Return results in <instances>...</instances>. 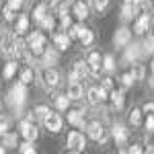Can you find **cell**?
I'll return each instance as SVG.
<instances>
[{
  "mask_svg": "<svg viewBox=\"0 0 154 154\" xmlns=\"http://www.w3.org/2000/svg\"><path fill=\"white\" fill-rule=\"evenodd\" d=\"M27 48L31 49V54H35V56L45 54V39H43V35L39 31L31 33V35L27 37Z\"/></svg>",
  "mask_w": 154,
  "mask_h": 154,
  "instance_id": "1",
  "label": "cell"
},
{
  "mask_svg": "<svg viewBox=\"0 0 154 154\" xmlns=\"http://www.w3.org/2000/svg\"><path fill=\"white\" fill-rule=\"evenodd\" d=\"M25 86H27L25 82H19V84L12 86L11 95H8V103H11V105L21 107L25 103V99H27V88H25Z\"/></svg>",
  "mask_w": 154,
  "mask_h": 154,
  "instance_id": "2",
  "label": "cell"
},
{
  "mask_svg": "<svg viewBox=\"0 0 154 154\" xmlns=\"http://www.w3.org/2000/svg\"><path fill=\"white\" fill-rule=\"evenodd\" d=\"M86 131H88V136L93 138V140H97V142H101V144H105L107 142V130L99 123V121H91L88 125H86Z\"/></svg>",
  "mask_w": 154,
  "mask_h": 154,
  "instance_id": "3",
  "label": "cell"
},
{
  "mask_svg": "<svg viewBox=\"0 0 154 154\" xmlns=\"http://www.w3.org/2000/svg\"><path fill=\"white\" fill-rule=\"evenodd\" d=\"M19 131H21V136H23L25 140H37V125L31 121V119H25L21 121V125H19Z\"/></svg>",
  "mask_w": 154,
  "mask_h": 154,
  "instance_id": "4",
  "label": "cell"
},
{
  "mask_svg": "<svg viewBox=\"0 0 154 154\" xmlns=\"http://www.w3.org/2000/svg\"><path fill=\"white\" fill-rule=\"evenodd\" d=\"M66 144H68V150H70V152H80L84 148V136L80 131H70Z\"/></svg>",
  "mask_w": 154,
  "mask_h": 154,
  "instance_id": "5",
  "label": "cell"
},
{
  "mask_svg": "<svg viewBox=\"0 0 154 154\" xmlns=\"http://www.w3.org/2000/svg\"><path fill=\"white\" fill-rule=\"evenodd\" d=\"M86 66H88V70L93 76H99L101 74V68H103V64H101V54L99 51H91L88 56H86Z\"/></svg>",
  "mask_w": 154,
  "mask_h": 154,
  "instance_id": "6",
  "label": "cell"
},
{
  "mask_svg": "<svg viewBox=\"0 0 154 154\" xmlns=\"http://www.w3.org/2000/svg\"><path fill=\"white\" fill-rule=\"evenodd\" d=\"M0 48L4 56H17V49H14V37L11 33H2L0 35Z\"/></svg>",
  "mask_w": 154,
  "mask_h": 154,
  "instance_id": "7",
  "label": "cell"
},
{
  "mask_svg": "<svg viewBox=\"0 0 154 154\" xmlns=\"http://www.w3.org/2000/svg\"><path fill=\"white\" fill-rule=\"evenodd\" d=\"M43 123H45V128H48L51 134H58V131L62 130V117H60L58 113H51V111H49L48 115H45V119H43Z\"/></svg>",
  "mask_w": 154,
  "mask_h": 154,
  "instance_id": "8",
  "label": "cell"
},
{
  "mask_svg": "<svg viewBox=\"0 0 154 154\" xmlns=\"http://www.w3.org/2000/svg\"><path fill=\"white\" fill-rule=\"evenodd\" d=\"M41 78H43L45 88H56V86L60 84V74L56 70H51V68H45L43 74H41Z\"/></svg>",
  "mask_w": 154,
  "mask_h": 154,
  "instance_id": "9",
  "label": "cell"
},
{
  "mask_svg": "<svg viewBox=\"0 0 154 154\" xmlns=\"http://www.w3.org/2000/svg\"><path fill=\"white\" fill-rule=\"evenodd\" d=\"M86 95H88V103L91 105H99V103H103L107 99V88H103V86L101 88H88Z\"/></svg>",
  "mask_w": 154,
  "mask_h": 154,
  "instance_id": "10",
  "label": "cell"
},
{
  "mask_svg": "<svg viewBox=\"0 0 154 154\" xmlns=\"http://www.w3.org/2000/svg\"><path fill=\"white\" fill-rule=\"evenodd\" d=\"M148 27H150V17L142 12L138 19H136V23H134V33H138V35H144L146 31H148Z\"/></svg>",
  "mask_w": 154,
  "mask_h": 154,
  "instance_id": "11",
  "label": "cell"
},
{
  "mask_svg": "<svg viewBox=\"0 0 154 154\" xmlns=\"http://www.w3.org/2000/svg\"><path fill=\"white\" fill-rule=\"evenodd\" d=\"M131 39V31L130 29H125V27H121V29H117V33H115V37H113V41H115V45L117 48H121V45H128Z\"/></svg>",
  "mask_w": 154,
  "mask_h": 154,
  "instance_id": "12",
  "label": "cell"
},
{
  "mask_svg": "<svg viewBox=\"0 0 154 154\" xmlns=\"http://www.w3.org/2000/svg\"><path fill=\"white\" fill-rule=\"evenodd\" d=\"M68 121H70L72 125H76V128H82L84 125V111L82 109H72V111H68Z\"/></svg>",
  "mask_w": 154,
  "mask_h": 154,
  "instance_id": "13",
  "label": "cell"
},
{
  "mask_svg": "<svg viewBox=\"0 0 154 154\" xmlns=\"http://www.w3.org/2000/svg\"><path fill=\"white\" fill-rule=\"evenodd\" d=\"M54 43H56L58 49L64 51V49L70 48V35H68V33H56V35H54Z\"/></svg>",
  "mask_w": 154,
  "mask_h": 154,
  "instance_id": "14",
  "label": "cell"
},
{
  "mask_svg": "<svg viewBox=\"0 0 154 154\" xmlns=\"http://www.w3.org/2000/svg\"><path fill=\"white\" fill-rule=\"evenodd\" d=\"M68 95H70L72 101H78V99H82V86L78 80H72L70 86H68Z\"/></svg>",
  "mask_w": 154,
  "mask_h": 154,
  "instance_id": "15",
  "label": "cell"
},
{
  "mask_svg": "<svg viewBox=\"0 0 154 154\" xmlns=\"http://www.w3.org/2000/svg\"><path fill=\"white\" fill-rule=\"evenodd\" d=\"M74 74L78 76V80H84V78L91 74L88 66H86V62H76V64H74ZM91 76H93V74H91Z\"/></svg>",
  "mask_w": 154,
  "mask_h": 154,
  "instance_id": "16",
  "label": "cell"
},
{
  "mask_svg": "<svg viewBox=\"0 0 154 154\" xmlns=\"http://www.w3.org/2000/svg\"><path fill=\"white\" fill-rule=\"evenodd\" d=\"M111 134H113V140L117 144H123L128 140V130H125L123 125H115V128L111 130Z\"/></svg>",
  "mask_w": 154,
  "mask_h": 154,
  "instance_id": "17",
  "label": "cell"
},
{
  "mask_svg": "<svg viewBox=\"0 0 154 154\" xmlns=\"http://www.w3.org/2000/svg\"><path fill=\"white\" fill-rule=\"evenodd\" d=\"M27 29H29V17H27V14H19V21H17L14 31H17L19 35H23V33H27Z\"/></svg>",
  "mask_w": 154,
  "mask_h": 154,
  "instance_id": "18",
  "label": "cell"
},
{
  "mask_svg": "<svg viewBox=\"0 0 154 154\" xmlns=\"http://www.w3.org/2000/svg\"><path fill=\"white\" fill-rule=\"evenodd\" d=\"M74 14H76V19H80V21H84V19L88 17V4H82V2H76V4H74Z\"/></svg>",
  "mask_w": 154,
  "mask_h": 154,
  "instance_id": "19",
  "label": "cell"
},
{
  "mask_svg": "<svg viewBox=\"0 0 154 154\" xmlns=\"http://www.w3.org/2000/svg\"><path fill=\"white\" fill-rule=\"evenodd\" d=\"M78 39H80V43H82V45H91V43L95 41V35H93V31H91V29H84V27H82Z\"/></svg>",
  "mask_w": 154,
  "mask_h": 154,
  "instance_id": "20",
  "label": "cell"
},
{
  "mask_svg": "<svg viewBox=\"0 0 154 154\" xmlns=\"http://www.w3.org/2000/svg\"><path fill=\"white\" fill-rule=\"evenodd\" d=\"M134 14H136V8H134V4H123V8H121V21H131L134 19Z\"/></svg>",
  "mask_w": 154,
  "mask_h": 154,
  "instance_id": "21",
  "label": "cell"
},
{
  "mask_svg": "<svg viewBox=\"0 0 154 154\" xmlns=\"http://www.w3.org/2000/svg\"><path fill=\"white\" fill-rule=\"evenodd\" d=\"M140 54H142V51H140V45L134 43V45H130L128 51H125V60H128V62H134V60L140 58Z\"/></svg>",
  "mask_w": 154,
  "mask_h": 154,
  "instance_id": "22",
  "label": "cell"
},
{
  "mask_svg": "<svg viewBox=\"0 0 154 154\" xmlns=\"http://www.w3.org/2000/svg\"><path fill=\"white\" fill-rule=\"evenodd\" d=\"M111 103H113V107L121 109L123 107V91H111Z\"/></svg>",
  "mask_w": 154,
  "mask_h": 154,
  "instance_id": "23",
  "label": "cell"
},
{
  "mask_svg": "<svg viewBox=\"0 0 154 154\" xmlns=\"http://www.w3.org/2000/svg\"><path fill=\"white\" fill-rule=\"evenodd\" d=\"M68 105H70V95H68V93H66V95H60L58 99H56V107H58L60 111H66Z\"/></svg>",
  "mask_w": 154,
  "mask_h": 154,
  "instance_id": "24",
  "label": "cell"
},
{
  "mask_svg": "<svg viewBox=\"0 0 154 154\" xmlns=\"http://www.w3.org/2000/svg\"><path fill=\"white\" fill-rule=\"evenodd\" d=\"M58 17H60V23H62V29H66L68 31V27H70V14L66 12V8H60L58 11Z\"/></svg>",
  "mask_w": 154,
  "mask_h": 154,
  "instance_id": "25",
  "label": "cell"
},
{
  "mask_svg": "<svg viewBox=\"0 0 154 154\" xmlns=\"http://www.w3.org/2000/svg\"><path fill=\"white\" fill-rule=\"evenodd\" d=\"M45 12H48L45 4H37L35 11H33V19H35L37 23H41V21H43V17H45Z\"/></svg>",
  "mask_w": 154,
  "mask_h": 154,
  "instance_id": "26",
  "label": "cell"
},
{
  "mask_svg": "<svg viewBox=\"0 0 154 154\" xmlns=\"http://www.w3.org/2000/svg\"><path fill=\"white\" fill-rule=\"evenodd\" d=\"M140 121H142V111L140 109H131L130 111V123L131 125H140Z\"/></svg>",
  "mask_w": 154,
  "mask_h": 154,
  "instance_id": "27",
  "label": "cell"
},
{
  "mask_svg": "<svg viewBox=\"0 0 154 154\" xmlns=\"http://www.w3.org/2000/svg\"><path fill=\"white\" fill-rule=\"evenodd\" d=\"M39 25H41L45 31H51V29L56 27V21H54V17H51V14H45V17H43V21H41Z\"/></svg>",
  "mask_w": 154,
  "mask_h": 154,
  "instance_id": "28",
  "label": "cell"
},
{
  "mask_svg": "<svg viewBox=\"0 0 154 154\" xmlns=\"http://www.w3.org/2000/svg\"><path fill=\"white\" fill-rule=\"evenodd\" d=\"M19 150H21L23 154H35V146H33L31 140H25V142L19 146Z\"/></svg>",
  "mask_w": 154,
  "mask_h": 154,
  "instance_id": "29",
  "label": "cell"
},
{
  "mask_svg": "<svg viewBox=\"0 0 154 154\" xmlns=\"http://www.w3.org/2000/svg\"><path fill=\"white\" fill-rule=\"evenodd\" d=\"M115 68V60H113V56H105V60H103V70L111 72Z\"/></svg>",
  "mask_w": 154,
  "mask_h": 154,
  "instance_id": "30",
  "label": "cell"
},
{
  "mask_svg": "<svg viewBox=\"0 0 154 154\" xmlns=\"http://www.w3.org/2000/svg\"><path fill=\"white\" fill-rule=\"evenodd\" d=\"M134 80H136V78H134V72H125V74L121 76V84H123L125 88H128V86H131V84H134Z\"/></svg>",
  "mask_w": 154,
  "mask_h": 154,
  "instance_id": "31",
  "label": "cell"
},
{
  "mask_svg": "<svg viewBox=\"0 0 154 154\" xmlns=\"http://www.w3.org/2000/svg\"><path fill=\"white\" fill-rule=\"evenodd\" d=\"M144 51H146V54H154V35L146 37V41H144Z\"/></svg>",
  "mask_w": 154,
  "mask_h": 154,
  "instance_id": "32",
  "label": "cell"
},
{
  "mask_svg": "<svg viewBox=\"0 0 154 154\" xmlns=\"http://www.w3.org/2000/svg\"><path fill=\"white\" fill-rule=\"evenodd\" d=\"M14 72H17V64H14V62H8L6 68H4V78H11Z\"/></svg>",
  "mask_w": 154,
  "mask_h": 154,
  "instance_id": "33",
  "label": "cell"
},
{
  "mask_svg": "<svg viewBox=\"0 0 154 154\" xmlns=\"http://www.w3.org/2000/svg\"><path fill=\"white\" fill-rule=\"evenodd\" d=\"M43 58H45V64H51V62H56V60H58V54H56V51H51V49H45Z\"/></svg>",
  "mask_w": 154,
  "mask_h": 154,
  "instance_id": "34",
  "label": "cell"
},
{
  "mask_svg": "<svg viewBox=\"0 0 154 154\" xmlns=\"http://www.w3.org/2000/svg\"><path fill=\"white\" fill-rule=\"evenodd\" d=\"M131 72H134V78H136V80H142V78H144V68L140 66V64H136Z\"/></svg>",
  "mask_w": 154,
  "mask_h": 154,
  "instance_id": "35",
  "label": "cell"
},
{
  "mask_svg": "<svg viewBox=\"0 0 154 154\" xmlns=\"http://www.w3.org/2000/svg\"><path fill=\"white\" fill-rule=\"evenodd\" d=\"M31 80H33V72H31V70H29V68H27V70H25L23 74H21V82L29 84V82H31Z\"/></svg>",
  "mask_w": 154,
  "mask_h": 154,
  "instance_id": "36",
  "label": "cell"
},
{
  "mask_svg": "<svg viewBox=\"0 0 154 154\" xmlns=\"http://www.w3.org/2000/svg\"><path fill=\"white\" fill-rule=\"evenodd\" d=\"M48 113H49L48 107H37V109H35V117L37 119H45V115H48Z\"/></svg>",
  "mask_w": 154,
  "mask_h": 154,
  "instance_id": "37",
  "label": "cell"
},
{
  "mask_svg": "<svg viewBox=\"0 0 154 154\" xmlns=\"http://www.w3.org/2000/svg\"><path fill=\"white\" fill-rule=\"evenodd\" d=\"M107 2H109V0H93V4H95V8L99 12H103L107 8Z\"/></svg>",
  "mask_w": 154,
  "mask_h": 154,
  "instance_id": "38",
  "label": "cell"
},
{
  "mask_svg": "<svg viewBox=\"0 0 154 154\" xmlns=\"http://www.w3.org/2000/svg\"><path fill=\"white\" fill-rule=\"evenodd\" d=\"M6 130H8V119L0 115V136H4V134H6Z\"/></svg>",
  "mask_w": 154,
  "mask_h": 154,
  "instance_id": "39",
  "label": "cell"
},
{
  "mask_svg": "<svg viewBox=\"0 0 154 154\" xmlns=\"http://www.w3.org/2000/svg\"><path fill=\"white\" fill-rule=\"evenodd\" d=\"M146 130L152 134L154 131V113H148V119H146Z\"/></svg>",
  "mask_w": 154,
  "mask_h": 154,
  "instance_id": "40",
  "label": "cell"
},
{
  "mask_svg": "<svg viewBox=\"0 0 154 154\" xmlns=\"http://www.w3.org/2000/svg\"><path fill=\"white\" fill-rule=\"evenodd\" d=\"M12 11H14V8H11L8 4L2 8V14H4V19H6V21H12V17H14V14H12Z\"/></svg>",
  "mask_w": 154,
  "mask_h": 154,
  "instance_id": "41",
  "label": "cell"
},
{
  "mask_svg": "<svg viewBox=\"0 0 154 154\" xmlns=\"http://www.w3.org/2000/svg\"><path fill=\"white\" fill-rule=\"evenodd\" d=\"M21 4H23V0H8V6L14 8V11H19V8H21Z\"/></svg>",
  "mask_w": 154,
  "mask_h": 154,
  "instance_id": "42",
  "label": "cell"
},
{
  "mask_svg": "<svg viewBox=\"0 0 154 154\" xmlns=\"http://www.w3.org/2000/svg\"><path fill=\"white\" fill-rule=\"evenodd\" d=\"M128 152H130V154H138V152H142V146H140V144H134V146H130V148H128Z\"/></svg>",
  "mask_w": 154,
  "mask_h": 154,
  "instance_id": "43",
  "label": "cell"
},
{
  "mask_svg": "<svg viewBox=\"0 0 154 154\" xmlns=\"http://www.w3.org/2000/svg\"><path fill=\"white\" fill-rule=\"evenodd\" d=\"M103 88H107V91H113V80H111V78H105V80H103Z\"/></svg>",
  "mask_w": 154,
  "mask_h": 154,
  "instance_id": "44",
  "label": "cell"
},
{
  "mask_svg": "<svg viewBox=\"0 0 154 154\" xmlns=\"http://www.w3.org/2000/svg\"><path fill=\"white\" fill-rule=\"evenodd\" d=\"M4 142L8 144V146H14V142H17V138H14V136H11V134H8V136H6V138H4Z\"/></svg>",
  "mask_w": 154,
  "mask_h": 154,
  "instance_id": "45",
  "label": "cell"
},
{
  "mask_svg": "<svg viewBox=\"0 0 154 154\" xmlns=\"http://www.w3.org/2000/svg\"><path fill=\"white\" fill-rule=\"evenodd\" d=\"M144 111H146V113H154V103H146V105H144Z\"/></svg>",
  "mask_w": 154,
  "mask_h": 154,
  "instance_id": "46",
  "label": "cell"
},
{
  "mask_svg": "<svg viewBox=\"0 0 154 154\" xmlns=\"http://www.w3.org/2000/svg\"><path fill=\"white\" fill-rule=\"evenodd\" d=\"M6 152V148H4V146H0V154H4Z\"/></svg>",
  "mask_w": 154,
  "mask_h": 154,
  "instance_id": "47",
  "label": "cell"
},
{
  "mask_svg": "<svg viewBox=\"0 0 154 154\" xmlns=\"http://www.w3.org/2000/svg\"><path fill=\"white\" fill-rule=\"evenodd\" d=\"M78 2H82V4H91V0H78Z\"/></svg>",
  "mask_w": 154,
  "mask_h": 154,
  "instance_id": "48",
  "label": "cell"
},
{
  "mask_svg": "<svg viewBox=\"0 0 154 154\" xmlns=\"http://www.w3.org/2000/svg\"><path fill=\"white\" fill-rule=\"evenodd\" d=\"M125 2H128V4H134V2H136V0H125Z\"/></svg>",
  "mask_w": 154,
  "mask_h": 154,
  "instance_id": "49",
  "label": "cell"
},
{
  "mask_svg": "<svg viewBox=\"0 0 154 154\" xmlns=\"http://www.w3.org/2000/svg\"><path fill=\"white\" fill-rule=\"evenodd\" d=\"M152 74H154V62H152Z\"/></svg>",
  "mask_w": 154,
  "mask_h": 154,
  "instance_id": "50",
  "label": "cell"
},
{
  "mask_svg": "<svg viewBox=\"0 0 154 154\" xmlns=\"http://www.w3.org/2000/svg\"><path fill=\"white\" fill-rule=\"evenodd\" d=\"M152 4H154V0H152Z\"/></svg>",
  "mask_w": 154,
  "mask_h": 154,
  "instance_id": "51",
  "label": "cell"
},
{
  "mask_svg": "<svg viewBox=\"0 0 154 154\" xmlns=\"http://www.w3.org/2000/svg\"><path fill=\"white\" fill-rule=\"evenodd\" d=\"M0 107H2V105H0Z\"/></svg>",
  "mask_w": 154,
  "mask_h": 154,
  "instance_id": "52",
  "label": "cell"
}]
</instances>
